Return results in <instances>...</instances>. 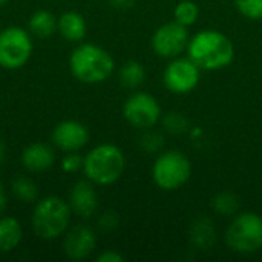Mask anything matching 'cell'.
<instances>
[{"label":"cell","instance_id":"ffe728a7","mask_svg":"<svg viewBox=\"0 0 262 262\" xmlns=\"http://www.w3.org/2000/svg\"><path fill=\"white\" fill-rule=\"evenodd\" d=\"M239 198L232 192H221L212 200V209L221 216H233L239 210Z\"/></svg>","mask_w":262,"mask_h":262},{"label":"cell","instance_id":"ba28073f","mask_svg":"<svg viewBox=\"0 0 262 262\" xmlns=\"http://www.w3.org/2000/svg\"><path fill=\"white\" fill-rule=\"evenodd\" d=\"M189 29L178 21L161 25L152 35V49L161 58L180 57L189 46Z\"/></svg>","mask_w":262,"mask_h":262},{"label":"cell","instance_id":"52a82bcc","mask_svg":"<svg viewBox=\"0 0 262 262\" xmlns=\"http://www.w3.org/2000/svg\"><path fill=\"white\" fill-rule=\"evenodd\" d=\"M32 52V41L26 31L12 26L0 32V66L5 69L21 68Z\"/></svg>","mask_w":262,"mask_h":262},{"label":"cell","instance_id":"277c9868","mask_svg":"<svg viewBox=\"0 0 262 262\" xmlns=\"http://www.w3.org/2000/svg\"><path fill=\"white\" fill-rule=\"evenodd\" d=\"M71 206L58 196H48L34 209L32 227L37 236L41 239L58 238L71 221Z\"/></svg>","mask_w":262,"mask_h":262},{"label":"cell","instance_id":"4fadbf2b","mask_svg":"<svg viewBox=\"0 0 262 262\" xmlns=\"http://www.w3.org/2000/svg\"><path fill=\"white\" fill-rule=\"evenodd\" d=\"M69 206L81 218H91L98 207V196L94 186L88 181H78L69 195Z\"/></svg>","mask_w":262,"mask_h":262},{"label":"cell","instance_id":"2e32d148","mask_svg":"<svg viewBox=\"0 0 262 262\" xmlns=\"http://www.w3.org/2000/svg\"><path fill=\"white\" fill-rule=\"evenodd\" d=\"M21 226L14 218L0 220V253L14 250L21 241Z\"/></svg>","mask_w":262,"mask_h":262},{"label":"cell","instance_id":"d4e9b609","mask_svg":"<svg viewBox=\"0 0 262 262\" xmlns=\"http://www.w3.org/2000/svg\"><path fill=\"white\" fill-rule=\"evenodd\" d=\"M140 146L152 154V152H160L164 146V137L158 132H146L141 138H140Z\"/></svg>","mask_w":262,"mask_h":262},{"label":"cell","instance_id":"30bf717a","mask_svg":"<svg viewBox=\"0 0 262 262\" xmlns=\"http://www.w3.org/2000/svg\"><path fill=\"white\" fill-rule=\"evenodd\" d=\"M200 68L187 57H175L164 69L163 80L166 88L178 95L192 92L200 83Z\"/></svg>","mask_w":262,"mask_h":262},{"label":"cell","instance_id":"d6986e66","mask_svg":"<svg viewBox=\"0 0 262 262\" xmlns=\"http://www.w3.org/2000/svg\"><path fill=\"white\" fill-rule=\"evenodd\" d=\"M57 28V20L49 11H37L29 20V29L37 37H49Z\"/></svg>","mask_w":262,"mask_h":262},{"label":"cell","instance_id":"4316f807","mask_svg":"<svg viewBox=\"0 0 262 262\" xmlns=\"http://www.w3.org/2000/svg\"><path fill=\"white\" fill-rule=\"evenodd\" d=\"M117 226H118V216L115 215V212H106L100 218V227L103 230H114Z\"/></svg>","mask_w":262,"mask_h":262},{"label":"cell","instance_id":"ac0fdd59","mask_svg":"<svg viewBox=\"0 0 262 262\" xmlns=\"http://www.w3.org/2000/svg\"><path fill=\"white\" fill-rule=\"evenodd\" d=\"M146 80L144 66L140 61H127L120 69V81L127 89L140 88Z\"/></svg>","mask_w":262,"mask_h":262},{"label":"cell","instance_id":"5bb4252c","mask_svg":"<svg viewBox=\"0 0 262 262\" xmlns=\"http://www.w3.org/2000/svg\"><path fill=\"white\" fill-rule=\"evenodd\" d=\"M55 155L52 149L43 143H34L23 150V166L31 172H43L52 167Z\"/></svg>","mask_w":262,"mask_h":262},{"label":"cell","instance_id":"5b68a950","mask_svg":"<svg viewBox=\"0 0 262 262\" xmlns=\"http://www.w3.org/2000/svg\"><path fill=\"white\" fill-rule=\"evenodd\" d=\"M230 250L239 255H253L262 249V216L244 212L235 216L226 232Z\"/></svg>","mask_w":262,"mask_h":262},{"label":"cell","instance_id":"603a6c76","mask_svg":"<svg viewBox=\"0 0 262 262\" xmlns=\"http://www.w3.org/2000/svg\"><path fill=\"white\" fill-rule=\"evenodd\" d=\"M190 121L180 112H169L163 117V127L170 132V134H177L181 135L184 132H187L190 127Z\"/></svg>","mask_w":262,"mask_h":262},{"label":"cell","instance_id":"e0dca14e","mask_svg":"<svg viewBox=\"0 0 262 262\" xmlns=\"http://www.w3.org/2000/svg\"><path fill=\"white\" fill-rule=\"evenodd\" d=\"M190 239L201 250L210 249L215 244V227H213V223L209 218H206V216L198 218L192 224V227H190Z\"/></svg>","mask_w":262,"mask_h":262},{"label":"cell","instance_id":"8992f818","mask_svg":"<svg viewBox=\"0 0 262 262\" xmlns=\"http://www.w3.org/2000/svg\"><path fill=\"white\" fill-rule=\"evenodd\" d=\"M192 175L190 160L180 150H167L158 155L152 167L155 184L167 192L183 187Z\"/></svg>","mask_w":262,"mask_h":262},{"label":"cell","instance_id":"1f68e13d","mask_svg":"<svg viewBox=\"0 0 262 262\" xmlns=\"http://www.w3.org/2000/svg\"><path fill=\"white\" fill-rule=\"evenodd\" d=\"M6 2H8V0H0V6H2V5H5Z\"/></svg>","mask_w":262,"mask_h":262},{"label":"cell","instance_id":"f546056e","mask_svg":"<svg viewBox=\"0 0 262 262\" xmlns=\"http://www.w3.org/2000/svg\"><path fill=\"white\" fill-rule=\"evenodd\" d=\"M6 207V195H5V190H3V186L0 183V213L5 210Z\"/></svg>","mask_w":262,"mask_h":262},{"label":"cell","instance_id":"44dd1931","mask_svg":"<svg viewBox=\"0 0 262 262\" xmlns=\"http://www.w3.org/2000/svg\"><path fill=\"white\" fill-rule=\"evenodd\" d=\"M198 15H200V8L192 0H181L173 9L175 21L187 28L192 26L198 20Z\"/></svg>","mask_w":262,"mask_h":262},{"label":"cell","instance_id":"484cf974","mask_svg":"<svg viewBox=\"0 0 262 262\" xmlns=\"http://www.w3.org/2000/svg\"><path fill=\"white\" fill-rule=\"evenodd\" d=\"M83 158L74 152H71L69 155H66L63 158V163H61V167L64 172H77L80 167H83Z\"/></svg>","mask_w":262,"mask_h":262},{"label":"cell","instance_id":"f1b7e54d","mask_svg":"<svg viewBox=\"0 0 262 262\" xmlns=\"http://www.w3.org/2000/svg\"><path fill=\"white\" fill-rule=\"evenodd\" d=\"M111 3L118 9H129L134 5V0H111Z\"/></svg>","mask_w":262,"mask_h":262},{"label":"cell","instance_id":"4dcf8cb0","mask_svg":"<svg viewBox=\"0 0 262 262\" xmlns=\"http://www.w3.org/2000/svg\"><path fill=\"white\" fill-rule=\"evenodd\" d=\"M3 158H5V146H3V143L0 141V164L3 163Z\"/></svg>","mask_w":262,"mask_h":262},{"label":"cell","instance_id":"7402d4cb","mask_svg":"<svg viewBox=\"0 0 262 262\" xmlns=\"http://www.w3.org/2000/svg\"><path fill=\"white\" fill-rule=\"evenodd\" d=\"M12 190H14V195L20 201H25V203H32L37 198V193H38L35 183L32 180H29V178H25V177H18L14 181Z\"/></svg>","mask_w":262,"mask_h":262},{"label":"cell","instance_id":"9a60e30c","mask_svg":"<svg viewBox=\"0 0 262 262\" xmlns=\"http://www.w3.org/2000/svg\"><path fill=\"white\" fill-rule=\"evenodd\" d=\"M61 35L69 41H78L86 35V21L80 12L68 11L64 12L57 23Z\"/></svg>","mask_w":262,"mask_h":262},{"label":"cell","instance_id":"6da1fadb","mask_svg":"<svg viewBox=\"0 0 262 262\" xmlns=\"http://www.w3.org/2000/svg\"><path fill=\"white\" fill-rule=\"evenodd\" d=\"M187 55L201 71H220L233 61L235 46L226 34L204 29L189 40Z\"/></svg>","mask_w":262,"mask_h":262},{"label":"cell","instance_id":"9c48e42d","mask_svg":"<svg viewBox=\"0 0 262 262\" xmlns=\"http://www.w3.org/2000/svg\"><path fill=\"white\" fill-rule=\"evenodd\" d=\"M123 115L129 124L138 129H149L161 118V107L155 97L147 92H135L130 95L124 106Z\"/></svg>","mask_w":262,"mask_h":262},{"label":"cell","instance_id":"7c38bea8","mask_svg":"<svg viewBox=\"0 0 262 262\" xmlns=\"http://www.w3.org/2000/svg\"><path fill=\"white\" fill-rule=\"evenodd\" d=\"M95 246H97L95 233L86 226H77L66 236L64 252L68 258L80 261L88 258L94 252Z\"/></svg>","mask_w":262,"mask_h":262},{"label":"cell","instance_id":"cb8c5ba5","mask_svg":"<svg viewBox=\"0 0 262 262\" xmlns=\"http://www.w3.org/2000/svg\"><path fill=\"white\" fill-rule=\"evenodd\" d=\"M236 9L250 20H262V0H235Z\"/></svg>","mask_w":262,"mask_h":262},{"label":"cell","instance_id":"83f0119b","mask_svg":"<svg viewBox=\"0 0 262 262\" xmlns=\"http://www.w3.org/2000/svg\"><path fill=\"white\" fill-rule=\"evenodd\" d=\"M98 262H123L124 261V258L118 253V252H115V250H106V252H103L100 256H98Z\"/></svg>","mask_w":262,"mask_h":262},{"label":"cell","instance_id":"7a4b0ae2","mask_svg":"<svg viewBox=\"0 0 262 262\" xmlns=\"http://www.w3.org/2000/svg\"><path fill=\"white\" fill-rule=\"evenodd\" d=\"M69 64L75 78L88 84H95L107 80L115 66L111 54L95 45L78 46L72 52Z\"/></svg>","mask_w":262,"mask_h":262},{"label":"cell","instance_id":"3957f363","mask_svg":"<svg viewBox=\"0 0 262 262\" xmlns=\"http://www.w3.org/2000/svg\"><path fill=\"white\" fill-rule=\"evenodd\" d=\"M126 160L120 147L114 144H101L92 149L84 161L86 177L100 186H109L115 183L124 172Z\"/></svg>","mask_w":262,"mask_h":262},{"label":"cell","instance_id":"8fae6325","mask_svg":"<svg viewBox=\"0 0 262 262\" xmlns=\"http://www.w3.org/2000/svg\"><path fill=\"white\" fill-rule=\"evenodd\" d=\"M52 140L61 150L75 152L88 144L89 132L86 126L78 121H63L54 129Z\"/></svg>","mask_w":262,"mask_h":262}]
</instances>
